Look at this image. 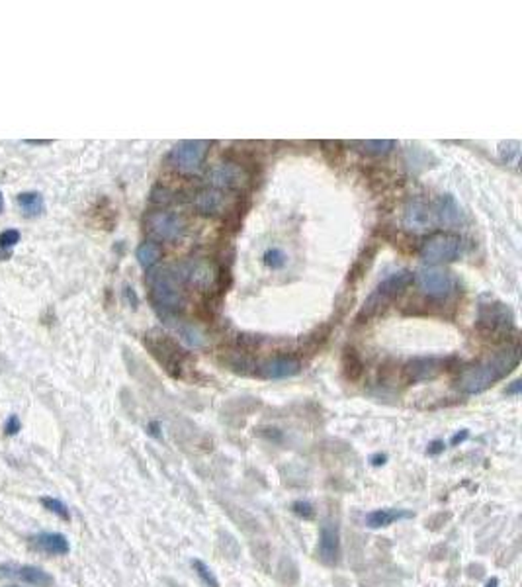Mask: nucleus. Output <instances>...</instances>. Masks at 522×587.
<instances>
[{"label": "nucleus", "instance_id": "nucleus-1", "mask_svg": "<svg viewBox=\"0 0 522 587\" xmlns=\"http://www.w3.org/2000/svg\"><path fill=\"white\" fill-rule=\"evenodd\" d=\"M518 363H521V346H506L485 361L466 368L458 378V388L468 396L483 394L485 389L495 386L497 382L505 380L506 376L518 366Z\"/></svg>", "mask_w": 522, "mask_h": 587}, {"label": "nucleus", "instance_id": "nucleus-2", "mask_svg": "<svg viewBox=\"0 0 522 587\" xmlns=\"http://www.w3.org/2000/svg\"><path fill=\"white\" fill-rule=\"evenodd\" d=\"M151 303L157 313L164 321H172V317L184 308V290H182V278L178 272H172L171 268L153 270L147 278Z\"/></svg>", "mask_w": 522, "mask_h": 587}, {"label": "nucleus", "instance_id": "nucleus-3", "mask_svg": "<svg viewBox=\"0 0 522 587\" xmlns=\"http://www.w3.org/2000/svg\"><path fill=\"white\" fill-rule=\"evenodd\" d=\"M413 282V272L411 270H399V272H394L389 277L385 278L384 282H380L377 288L374 292L370 294L368 300L364 302V308L360 310L358 317L356 320L360 323H364V320H372L376 317L380 313H384L395 298H399L403 294V290Z\"/></svg>", "mask_w": 522, "mask_h": 587}, {"label": "nucleus", "instance_id": "nucleus-4", "mask_svg": "<svg viewBox=\"0 0 522 587\" xmlns=\"http://www.w3.org/2000/svg\"><path fill=\"white\" fill-rule=\"evenodd\" d=\"M210 143L204 139H188V141H180L178 145H174L169 153V163L178 169L182 173H196L202 169L204 159L207 155Z\"/></svg>", "mask_w": 522, "mask_h": 587}, {"label": "nucleus", "instance_id": "nucleus-5", "mask_svg": "<svg viewBox=\"0 0 522 587\" xmlns=\"http://www.w3.org/2000/svg\"><path fill=\"white\" fill-rule=\"evenodd\" d=\"M463 243L458 235L440 234L430 237L420 247V259L428 265H442L456 260L462 255Z\"/></svg>", "mask_w": 522, "mask_h": 587}, {"label": "nucleus", "instance_id": "nucleus-6", "mask_svg": "<svg viewBox=\"0 0 522 587\" xmlns=\"http://www.w3.org/2000/svg\"><path fill=\"white\" fill-rule=\"evenodd\" d=\"M145 345L151 349L154 358L163 364L169 374H172L174 378L182 376V366H184L186 354L169 335H149L145 339Z\"/></svg>", "mask_w": 522, "mask_h": 587}, {"label": "nucleus", "instance_id": "nucleus-7", "mask_svg": "<svg viewBox=\"0 0 522 587\" xmlns=\"http://www.w3.org/2000/svg\"><path fill=\"white\" fill-rule=\"evenodd\" d=\"M145 229L153 235L154 239L159 241H174L184 234L186 224L178 214L174 212H166V210H159V212H151L145 216Z\"/></svg>", "mask_w": 522, "mask_h": 587}, {"label": "nucleus", "instance_id": "nucleus-8", "mask_svg": "<svg viewBox=\"0 0 522 587\" xmlns=\"http://www.w3.org/2000/svg\"><path fill=\"white\" fill-rule=\"evenodd\" d=\"M478 325L485 333H505L514 327L513 310L503 302H481L478 311Z\"/></svg>", "mask_w": 522, "mask_h": 587}, {"label": "nucleus", "instance_id": "nucleus-9", "mask_svg": "<svg viewBox=\"0 0 522 587\" xmlns=\"http://www.w3.org/2000/svg\"><path fill=\"white\" fill-rule=\"evenodd\" d=\"M446 364H448V361L440 358V356H417V358H413L405 364L403 374H405V380L411 382V384L435 380L438 374H442L446 370Z\"/></svg>", "mask_w": 522, "mask_h": 587}, {"label": "nucleus", "instance_id": "nucleus-10", "mask_svg": "<svg viewBox=\"0 0 522 587\" xmlns=\"http://www.w3.org/2000/svg\"><path fill=\"white\" fill-rule=\"evenodd\" d=\"M417 284L430 298H446L454 290V278L440 268H423L417 274Z\"/></svg>", "mask_w": 522, "mask_h": 587}, {"label": "nucleus", "instance_id": "nucleus-11", "mask_svg": "<svg viewBox=\"0 0 522 587\" xmlns=\"http://www.w3.org/2000/svg\"><path fill=\"white\" fill-rule=\"evenodd\" d=\"M319 560L325 566H336L341 560V531L333 521H327L319 531Z\"/></svg>", "mask_w": 522, "mask_h": 587}, {"label": "nucleus", "instance_id": "nucleus-12", "mask_svg": "<svg viewBox=\"0 0 522 587\" xmlns=\"http://www.w3.org/2000/svg\"><path fill=\"white\" fill-rule=\"evenodd\" d=\"M300 372L301 363L293 356H274L257 366V374L265 380H286L298 376Z\"/></svg>", "mask_w": 522, "mask_h": 587}, {"label": "nucleus", "instance_id": "nucleus-13", "mask_svg": "<svg viewBox=\"0 0 522 587\" xmlns=\"http://www.w3.org/2000/svg\"><path fill=\"white\" fill-rule=\"evenodd\" d=\"M178 274L182 280H188L192 286L204 288V290L210 288V286H214L217 277H219V274H217V270L214 268V265L202 259L190 260L188 265H184V267H182V270H180Z\"/></svg>", "mask_w": 522, "mask_h": 587}, {"label": "nucleus", "instance_id": "nucleus-14", "mask_svg": "<svg viewBox=\"0 0 522 587\" xmlns=\"http://www.w3.org/2000/svg\"><path fill=\"white\" fill-rule=\"evenodd\" d=\"M247 181V174L241 169L239 164L235 163H221L215 167L214 171L210 173V184L223 190V188H237L243 182Z\"/></svg>", "mask_w": 522, "mask_h": 587}, {"label": "nucleus", "instance_id": "nucleus-15", "mask_svg": "<svg viewBox=\"0 0 522 587\" xmlns=\"http://www.w3.org/2000/svg\"><path fill=\"white\" fill-rule=\"evenodd\" d=\"M432 224H437L432 206L425 204L423 200H415V202H411V204L407 206L405 216H403V225H405L407 229L423 231V229H428V225Z\"/></svg>", "mask_w": 522, "mask_h": 587}, {"label": "nucleus", "instance_id": "nucleus-16", "mask_svg": "<svg viewBox=\"0 0 522 587\" xmlns=\"http://www.w3.org/2000/svg\"><path fill=\"white\" fill-rule=\"evenodd\" d=\"M415 517V513L409 509H394V507H385V509L370 511L364 517V523L368 528H385L392 527L394 523L399 521H409Z\"/></svg>", "mask_w": 522, "mask_h": 587}, {"label": "nucleus", "instance_id": "nucleus-17", "mask_svg": "<svg viewBox=\"0 0 522 587\" xmlns=\"http://www.w3.org/2000/svg\"><path fill=\"white\" fill-rule=\"evenodd\" d=\"M32 546L35 550L51 554V556H65L71 550L67 536L59 535V533H40L32 538Z\"/></svg>", "mask_w": 522, "mask_h": 587}, {"label": "nucleus", "instance_id": "nucleus-18", "mask_svg": "<svg viewBox=\"0 0 522 587\" xmlns=\"http://www.w3.org/2000/svg\"><path fill=\"white\" fill-rule=\"evenodd\" d=\"M194 206L204 216H217L225 210V196L217 188H206V190L198 192Z\"/></svg>", "mask_w": 522, "mask_h": 587}, {"label": "nucleus", "instance_id": "nucleus-19", "mask_svg": "<svg viewBox=\"0 0 522 587\" xmlns=\"http://www.w3.org/2000/svg\"><path fill=\"white\" fill-rule=\"evenodd\" d=\"M432 210H435V219H437L438 224L456 225L460 222V206L456 204V200H454L450 194L440 196V198L435 202Z\"/></svg>", "mask_w": 522, "mask_h": 587}, {"label": "nucleus", "instance_id": "nucleus-20", "mask_svg": "<svg viewBox=\"0 0 522 587\" xmlns=\"http://www.w3.org/2000/svg\"><path fill=\"white\" fill-rule=\"evenodd\" d=\"M12 576H18L22 581H26L30 586L49 587L53 583L51 576L47 571H43L42 568H37V566H18V568H14Z\"/></svg>", "mask_w": 522, "mask_h": 587}, {"label": "nucleus", "instance_id": "nucleus-21", "mask_svg": "<svg viewBox=\"0 0 522 587\" xmlns=\"http://www.w3.org/2000/svg\"><path fill=\"white\" fill-rule=\"evenodd\" d=\"M16 202L26 217H37L43 214V196L40 192H20Z\"/></svg>", "mask_w": 522, "mask_h": 587}, {"label": "nucleus", "instance_id": "nucleus-22", "mask_svg": "<svg viewBox=\"0 0 522 587\" xmlns=\"http://www.w3.org/2000/svg\"><path fill=\"white\" fill-rule=\"evenodd\" d=\"M161 255H163V249H161V245L154 241H145L141 243L138 247V253H135V257H138V262L141 265L143 268H153L159 260H161Z\"/></svg>", "mask_w": 522, "mask_h": 587}, {"label": "nucleus", "instance_id": "nucleus-23", "mask_svg": "<svg viewBox=\"0 0 522 587\" xmlns=\"http://www.w3.org/2000/svg\"><path fill=\"white\" fill-rule=\"evenodd\" d=\"M352 147H360L368 155H387L395 147L394 139H368V141H352Z\"/></svg>", "mask_w": 522, "mask_h": 587}, {"label": "nucleus", "instance_id": "nucleus-24", "mask_svg": "<svg viewBox=\"0 0 522 587\" xmlns=\"http://www.w3.org/2000/svg\"><path fill=\"white\" fill-rule=\"evenodd\" d=\"M190 564H192V568H194V571H196V576L200 578V581L204 583V587H219V579L215 578L214 570L207 566L206 562L200 560V558H194Z\"/></svg>", "mask_w": 522, "mask_h": 587}, {"label": "nucleus", "instance_id": "nucleus-25", "mask_svg": "<svg viewBox=\"0 0 522 587\" xmlns=\"http://www.w3.org/2000/svg\"><path fill=\"white\" fill-rule=\"evenodd\" d=\"M22 234L18 229H6L0 234V257H10V249L16 247V243H20Z\"/></svg>", "mask_w": 522, "mask_h": 587}, {"label": "nucleus", "instance_id": "nucleus-26", "mask_svg": "<svg viewBox=\"0 0 522 587\" xmlns=\"http://www.w3.org/2000/svg\"><path fill=\"white\" fill-rule=\"evenodd\" d=\"M42 505L45 509H49L51 513H55L57 517H61L63 521H69L71 513L67 509V505L63 501L55 500V497H42Z\"/></svg>", "mask_w": 522, "mask_h": 587}, {"label": "nucleus", "instance_id": "nucleus-27", "mask_svg": "<svg viewBox=\"0 0 522 587\" xmlns=\"http://www.w3.org/2000/svg\"><path fill=\"white\" fill-rule=\"evenodd\" d=\"M291 513H293V515H298L300 519H303V521H311V519H315V507H313L309 501H303V500H298L291 503Z\"/></svg>", "mask_w": 522, "mask_h": 587}, {"label": "nucleus", "instance_id": "nucleus-28", "mask_svg": "<svg viewBox=\"0 0 522 587\" xmlns=\"http://www.w3.org/2000/svg\"><path fill=\"white\" fill-rule=\"evenodd\" d=\"M518 155H521V143L518 141H506L505 147L501 145V159L505 163H518Z\"/></svg>", "mask_w": 522, "mask_h": 587}, {"label": "nucleus", "instance_id": "nucleus-29", "mask_svg": "<svg viewBox=\"0 0 522 587\" xmlns=\"http://www.w3.org/2000/svg\"><path fill=\"white\" fill-rule=\"evenodd\" d=\"M180 335H182V339H184L190 346L204 345V337H202L200 331L192 327V325H182V327H180Z\"/></svg>", "mask_w": 522, "mask_h": 587}, {"label": "nucleus", "instance_id": "nucleus-30", "mask_svg": "<svg viewBox=\"0 0 522 587\" xmlns=\"http://www.w3.org/2000/svg\"><path fill=\"white\" fill-rule=\"evenodd\" d=\"M286 255H284L282 250L280 249H270V250H266V255H265V262H266V267H270V268H282L284 265H286Z\"/></svg>", "mask_w": 522, "mask_h": 587}, {"label": "nucleus", "instance_id": "nucleus-31", "mask_svg": "<svg viewBox=\"0 0 522 587\" xmlns=\"http://www.w3.org/2000/svg\"><path fill=\"white\" fill-rule=\"evenodd\" d=\"M20 427H22V423H20L18 415H10L8 421H6V425H4V432H6L8 437H14V435L20 431Z\"/></svg>", "mask_w": 522, "mask_h": 587}, {"label": "nucleus", "instance_id": "nucleus-32", "mask_svg": "<svg viewBox=\"0 0 522 587\" xmlns=\"http://www.w3.org/2000/svg\"><path fill=\"white\" fill-rule=\"evenodd\" d=\"M444 449H446L444 440H432V442L428 444L427 454L428 456H438L440 452H444Z\"/></svg>", "mask_w": 522, "mask_h": 587}, {"label": "nucleus", "instance_id": "nucleus-33", "mask_svg": "<svg viewBox=\"0 0 522 587\" xmlns=\"http://www.w3.org/2000/svg\"><path fill=\"white\" fill-rule=\"evenodd\" d=\"M468 439H470V431H468V429H462V431L456 432L452 439H450V444H452V447H460V444L466 442Z\"/></svg>", "mask_w": 522, "mask_h": 587}, {"label": "nucleus", "instance_id": "nucleus-34", "mask_svg": "<svg viewBox=\"0 0 522 587\" xmlns=\"http://www.w3.org/2000/svg\"><path fill=\"white\" fill-rule=\"evenodd\" d=\"M522 392V382L521 380H514L509 388H506V396H518Z\"/></svg>", "mask_w": 522, "mask_h": 587}, {"label": "nucleus", "instance_id": "nucleus-35", "mask_svg": "<svg viewBox=\"0 0 522 587\" xmlns=\"http://www.w3.org/2000/svg\"><path fill=\"white\" fill-rule=\"evenodd\" d=\"M370 462H372V466H384L385 462H387V456L385 454H374V456L370 458Z\"/></svg>", "mask_w": 522, "mask_h": 587}, {"label": "nucleus", "instance_id": "nucleus-36", "mask_svg": "<svg viewBox=\"0 0 522 587\" xmlns=\"http://www.w3.org/2000/svg\"><path fill=\"white\" fill-rule=\"evenodd\" d=\"M149 429H151V435H153V437H161V432H159V423H151L149 425Z\"/></svg>", "mask_w": 522, "mask_h": 587}, {"label": "nucleus", "instance_id": "nucleus-37", "mask_svg": "<svg viewBox=\"0 0 522 587\" xmlns=\"http://www.w3.org/2000/svg\"><path fill=\"white\" fill-rule=\"evenodd\" d=\"M485 587H499V579H497V578H491L487 581V583H485Z\"/></svg>", "mask_w": 522, "mask_h": 587}, {"label": "nucleus", "instance_id": "nucleus-38", "mask_svg": "<svg viewBox=\"0 0 522 587\" xmlns=\"http://www.w3.org/2000/svg\"><path fill=\"white\" fill-rule=\"evenodd\" d=\"M4 212V196H2V192H0V214Z\"/></svg>", "mask_w": 522, "mask_h": 587}, {"label": "nucleus", "instance_id": "nucleus-39", "mask_svg": "<svg viewBox=\"0 0 522 587\" xmlns=\"http://www.w3.org/2000/svg\"><path fill=\"white\" fill-rule=\"evenodd\" d=\"M10 587H18V586H10Z\"/></svg>", "mask_w": 522, "mask_h": 587}]
</instances>
